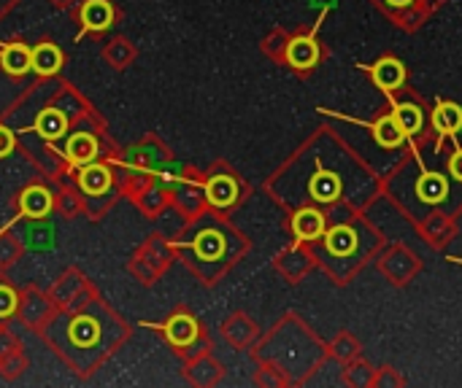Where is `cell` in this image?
<instances>
[{
    "label": "cell",
    "mask_w": 462,
    "mask_h": 388,
    "mask_svg": "<svg viewBox=\"0 0 462 388\" xmlns=\"http://www.w3.org/2000/svg\"><path fill=\"white\" fill-rule=\"evenodd\" d=\"M60 51L51 46V43H43V46H38L35 51H32V68L38 70V73H54L57 68H60Z\"/></svg>",
    "instance_id": "9a60e30c"
},
{
    "label": "cell",
    "mask_w": 462,
    "mask_h": 388,
    "mask_svg": "<svg viewBox=\"0 0 462 388\" xmlns=\"http://www.w3.org/2000/svg\"><path fill=\"white\" fill-rule=\"evenodd\" d=\"M287 57L298 70H309V68H314L319 62V46H317V41L311 35H300V38L290 41Z\"/></svg>",
    "instance_id": "3957f363"
},
{
    "label": "cell",
    "mask_w": 462,
    "mask_h": 388,
    "mask_svg": "<svg viewBox=\"0 0 462 388\" xmlns=\"http://www.w3.org/2000/svg\"><path fill=\"white\" fill-rule=\"evenodd\" d=\"M65 157H68L73 165H89V162L97 157V140H95L89 132H76V135L68 138Z\"/></svg>",
    "instance_id": "277c9868"
},
{
    "label": "cell",
    "mask_w": 462,
    "mask_h": 388,
    "mask_svg": "<svg viewBox=\"0 0 462 388\" xmlns=\"http://www.w3.org/2000/svg\"><path fill=\"white\" fill-rule=\"evenodd\" d=\"M311 194L319 200V203H333L341 197V178L336 173H328V170H317L314 181H311Z\"/></svg>",
    "instance_id": "52a82bcc"
},
{
    "label": "cell",
    "mask_w": 462,
    "mask_h": 388,
    "mask_svg": "<svg viewBox=\"0 0 462 388\" xmlns=\"http://www.w3.org/2000/svg\"><path fill=\"white\" fill-rule=\"evenodd\" d=\"M371 73H374V81H376L382 89H387V92L398 89V86L406 81V68H403V62L395 59V57L379 59V62L371 68Z\"/></svg>",
    "instance_id": "6da1fadb"
},
{
    "label": "cell",
    "mask_w": 462,
    "mask_h": 388,
    "mask_svg": "<svg viewBox=\"0 0 462 388\" xmlns=\"http://www.w3.org/2000/svg\"><path fill=\"white\" fill-rule=\"evenodd\" d=\"M325 246H328V251L330 254H336V257H349L355 248H357V235H355V230L352 227H333L328 235H325Z\"/></svg>",
    "instance_id": "ba28073f"
},
{
    "label": "cell",
    "mask_w": 462,
    "mask_h": 388,
    "mask_svg": "<svg viewBox=\"0 0 462 388\" xmlns=\"http://www.w3.org/2000/svg\"><path fill=\"white\" fill-rule=\"evenodd\" d=\"M11 146H14V138H11V132L0 127V157H5V154L11 151Z\"/></svg>",
    "instance_id": "ffe728a7"
},
{
    "label": "cell",
    "mask_w": 462,
    "mask_h": 388,
    "mask_svg": "<svg viewBox=\"0 0 462 388\" xmlns=\"http://www.w3.org/2000/svg\"><path fill=\"white\" fill-rule=\"evenodd\" d=\"M374 132H376V140H379L384 149H398V146L406 140V130H403V124L398 122V116H395V113L382 116V119L376 122Z\"/></svg>",
    "instance_id": "8992f818"
},
{
    "label": "cell",
    "mask_w": 462,
    "mask_h": 388,
    "mask_svg": "<svg viewBox=\"0 0 462 388\" xmlns=\"http://www.w3.org/2000/svg\"><path fill=\"white\" fill-rule=\"evenodd\" d=\"M49 208H51V197H49V192H46V189H41V186H30V189L22 194V213H24V216L41 219V216H46V213H49Z\"/></svg>",
    "instance_id": "8fae6325"
},
{
    "label": "cell",
    "mask_w": 462,
    "mask_h": 388,
    "mask_svg": "<svg viewBox=\"0 0 462 388\" xmlns=\"http://www.w3.org/2000/svg\"><path fill=\"white\" fill-rule=\"evenodd\" d=\"M84 22L87 27L92 30H100V27H108L111 24V5L103 3V0H92L84 11Z\"/></svg>",
    "instance_id": "2e32d148"
},
{
    "label": "cell",
    "mask_w": 462,
    "mask_h": 388,
    "mask_svg": "<svg viewBox=\"0 0 462 388\" xmlns=\"http://www.w3.org/2000/svg\"><path fill=\"white\" fill-rule=\"evenodd\" d=\"M165 335H168V340L173 346H181L184 348V346H189L198 338V324L189 316H173L168 321V327H165Z\"/></svg>",
    "instance_id": "30bf717a"
},
{
    "label": "cell",
    "mask_w": 462,
    "mask_h": 388,
    "mask_svg": "<svg viewBox=\"0 0 462 388\" xmlns=\"http://www.w3.org/2000/svg\"><path fill=\"white\" fill-rule=\"evenodd\" d=\"M390 5H395V8H403V5H409V3H414V0H387Z\"/></svg>",
    "instance_id": "7402d4cb"
},
{
    "label": "cell",
    "mask_w": 462,
    "mask_h": 388,
    "mask_svg": "<svg viewBox=\"0 0 462 388\" xmlns=\"http://www.w3.org/2000/svg\"><path fill=\"white\" fill-rule=\"evenodd\" d=\"M106 184H108V173L103 170V167H89V170H84V178H81V186L84 189H89V192H103L106 189Z\"/></svg>",
    "instance_id": "ac0fdd59"
},
{
    "label": "cell",
    "mask_w": 462,
    "mask_h": 388,
    "mask_svg": "<svg viewBox=\"0 0 462 388\" xmlns=\"http://www.w3.org/2000/svg\"><path fill=\"white\" fill-rule=\"evenodd\" d=\"M449 173H452L457 181H462V149L449 159Z\"/></svg>",
    "instance_id": "44dd1931"
},
{
    "label": "cell",
    "mask_w": 462,
    "mask_h": 388,
    "mask_svg": "<svg viewBox=\"0 0 462 388\" xmlns=\"http://www.w3.org/2000/svg\"><path fill=\"white\" fill-rule=\"evenodd\" d=\"M14 311V294L8 289H0V316H8Z\"/></svg>",
    "instance_id": "d6986e66"
},
{
    "label": "cell",
    "mask_w": 462,
    "mask_h": 388,
    "mask_svg": "<svg viewBox=\"0 0 462 388\" xmlns=\"http://www.w3.org/2000/svg\"><path fill=\"white\" fill-rule=\"evenodd\" d=\"M192 246H195V251H198L200 259H219L222 251H225V238L219 232L208 230V232H200Z\"/></svg>",
    "instance_id": "4fadbf2b"
},
{
    "label": "cell",
    "mask_w": 462,
    "mask_h": 388,
    "mask_svg": "<svg viewBox=\"0 0 462 388\" xmlns=\"http://www.w3.org/2000/svg\"><path fill=\"white\" fill-rule=\"evenodd\" d=\"M292 232L298 240H317L325 235V216L314 208H303L292 219Z\"/></svg>",
    "instance_id": "7a4b0ae2"
},
{
    "label": "cell",
    "mask_w": 462,
    "mask_h": 388,
    "mask_svg": "<svg viewBox=\"0 0 462 388\" xmlns=\"http://www.w3.org/2000/svg\"><path fill=\"white\" fill-rule=\"evenodd\" d=\"M0 59H3V68H5L8 73H24L27 68H32V54H27L22 46H8V49H3Z\"/></svg>",
    "instance_id": "5bb4252c"
},
{
    "label": "cell",
    "mask_w": 462,
    "mask_h": 388,
    "mask_svg": "<svg viewBox=\"0 0 462 388\" xmlns=\"http://www.w3.org/2000/svg\"><path fill=\"white\" fill-rule=\"evenodd\" d=\"M417 192H420V197L425 203H441L447 197V192H449V184L439 173H425L422 181H420V186H417Z\"/></svg>",
    "instance_id": "7c38bea8"
},
{
    "label": "cell",
    "mask_w": 462,
    "mask_h": 388,
    "mask_svg": "<svg viewBox=\"0 0 462 388\" xmlns=\"http://www.w3.org/2000/svg\"><path fill=\"white\" fill-rule=\"evenodd\" d=\"M206 194L211 200V205L217 208H230L238 197V184L233 176H214L206 186Z\"/></svg>",
    "instance_id": "5b68a950"
},
{
    "label": "cell",
    "mask_w": 462,
    "mask_h": 388,
    "mask_svg": "<svg viewBox=\"0 0 462 388\" xmlns=\"http://www.w3.org/2000/svg\"><path fill=\"white\" fill-rule=\"evenodd\" d=\"M433 127L444 135H455L462 127V108L457 103H441L433 111Z\"/></svg>",
    "instance_id": "9c48e42d"
},
{
    "label": "cell",
    "mask_w": 462,
    "mask_h": 388,
    "mask_svg": "<svg viewBox=\"0 0 462 388\" xmlns=\"http://www.w3.org/2000/svg\"><path fill=\"white\" fill-rule=\"evenodd\" d=\"M395 116H398V122L403 124L406 135H414V132H420V130H422V111H420L417 105L403 103V105H398V108H395Z\"/></svg>",
    "instance_id": "e0dca14e"
}]
</instances>
